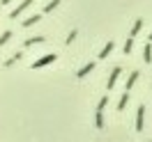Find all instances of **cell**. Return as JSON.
I'll use <instances>...</instances> for the list:
<instances>
[{
	"label": "cell",
	"instance_id": "obj_22",
	"mask_svg": "<svg viewBox=\"0 0 152 142\" xmlns=\"http://www.w3.org/2000/svg\"><path fill=\"white\" fill-rule=\"evenodd\" d=\"M150 142H152V140H150Z\"/></svg>",
	"mask_w": 152,
	"mask_h": 142
},
{
	"label": "cell",
	"instance_id": "obj_10",
	"mask_svg": "<svg viewBox=\"0 0 152 142\" xmlns=\"http://www.w3.org/2000/svg\"><path fill=\"white\" fill-rule=\"evenodd\" d=\"M39 19H42V14H32V16H28V19L23 21V28H30V25L39 23Z\"/></svg>",
	"mask_w": 152,
	"mask_h": 142
},
{
	"label": "cell",
	"instance_id": "obj_17",
	"mask_svg": "<svg viewBox=\"0 0 152 142\" xmlns=\"http://www.w3.org/2000/svg\"><path fill=\"white\" fill-rule=\"evenodd\" d=\"M95 119H97V128H104V110H97V115H95Z\"/></svg>",
	"mask_w": 152,
	"mask_h": 142
},
{
	"label": "cell",
	"instance_id": "obj_11",
	"mask_svg": "<svg viewBox=\"0 0 152 142\" xmlns=\"http://www.w3.org/2000/svg\"><path fill=\"white\" fill-rule=\"evenodd\" d=\"M127 103H129V92H122V96H120V101H118V110L122 112L124 108H127Z\"/></svg>",
	"mask_w": 152,
	"mask_h": 142
},
{
	"label": "cell",
	"instance_id": "obj_6",
	"mask_svg": "<svg viewBox=\"0 0 152 142\" xmlns=\"http://www.w3.org/2000/svg\"><path fill=\"white\" fill-rule=\"evenodd\" d=\"M92 69H95V64H92V62H88V64H83L81 69H78V71H76V78H86L88 74L92 71Z\"/></svg>",
	"mask_w": 152,
	"mask_h": 142
},
{
	"label": "cell",
	"instance_id": "obj_4",
	"mask_svg": "<svg viewBox=\"0 0 152 142\" xmlns=\"http://www.w3.org/2000/svg\"><path fill=\"white\" fill-rule=\"evenodd\" d=\"M120 74H122V69H120V66H115L113 71H111V76H108V83H106V89H108V92H111V89L115 87V80H118V76H120Z\"/></svg>",
	"mask_w": 152,
	"mask_h": 142
},
{
	"label": "cell",
	"instance_id": "obj_13",
	"mask_svg": "<svg viewBox=\"0 0 152 142\" xmlns=\"http://www.w3.org/2000/svg\"><path fill=\"white\" fill-rule=\"evenodd\" d=\"M141 28H143V19H136V21H134V28H132V32H129V37H136V35L141 32Z\"/></svg>",
	"mask_w": 152,
	"mask_h": 142
},
{
	"label": "cell",
	"instance_id": "obj_7",
	"mask_svg": "<svg viewBox=\"0 0 152 142\" xmlns=\"http://www.w3.org/2000/svg\"><path fill=\"white\" fill-rule=\"evenodd\" d=\"M113 46H115L113 41H106V46L99 50V60H106V57L111 55V53H113Z\"/></svg>",
	"mask_w": 152,
	"mask_h": 142
},
{
	"label": "cell",
	"instance_id": "obj_21",
	"mask_svg": "<svg viewBox=\"0 0 152 142\" xmlns=\"http://www.w3.org/2000/svg\"><path fill=\"white\" fill-rule=\"evenodd\" d=\"M150 41H152V32H150Z\"/></svg>",
	"mask_w": 152,
	"mask_h": 142
},
{
	"label": "cell",
	"instance_id": "obj_14",
	"mask_svg": "<svg viewBox=\"0 0 152 142\" xmlns=\"http://www.w3.org/2000/svg\"><path fill=\"white\" fill-rule=\"evenodd\" d=\"M12 37H14V32H12V30H5V32L0 35V46H5V44H7Z\"/></svg>",
	"mask_w": 152,
	"mask_h": 142
},
{
	"label": "cell",
	"instance_id": "obj_19",
	"mask_svg": "<svg viewBox=\"0 0 152 142\" xmlns=\"http://www.w3.org/2000/svg\"><path fill=\"white\" fill-rule=\"evenodd\" d=\"M76 35H78V30H72V32L67 35V39H65V41H67V46H69V44H72V41L76 39Z\"/></svg>",
	"mask_w": 152,
	"mask_h": 142
},
{
	"label": "cell",
	"instance_id": "obj_2",
	"mask_svg": "<svg viewBox=\"0 0 152 142\" xmlns=\"http://www.w3.org/2000/svg\"><path fill=\"white\" fill-rule=\"evenodd\" d=\"M28 7H32V0H21V2H19V7H14V9L10 12V19H12V21H14V19H19L21 14L28 9Z\"/></svg>",
	"mask_w": 152,
	"mask_h": 142
},
{
	"label": "cell",
	"instance_id": "obj_18",
	"mask_svg": "<svg viewBox=\"0 0 152 142\" xmlns=\"http://www.w3.org/2000/svg\"><path fill=\"white\" fill-rule=\"evenodd\" d=\"M108 101H111V99H108V94H104L102 99H99V103H97V110H104L106 105H108Z\"/></svg>",
	"mask_w": 152,
	"mask_h": 142
},
{
	"label": "cell",
	"instance_id": "obj_5",
	"mask_svg": "<svg viewBox=\"0 0 152 142\" xmlns=\"http://www.w3.org/2000/svg\"><path fill=\"white\" fill-rule=\"evenodd\" d=\"M44 41H46V37L37 35V37H28L26 41H23V46H26V48H32V46H37V44H44Z\"/></svg>",
	"mask_w": 152,
	"mask_h": 142
},
{
	"label": "cell",
	"instance_id": "obj_15",
	"mask_svg": "<svg viewBox=\"0 0 152 142\" xmlns=\"http://www.w3.org/2000/svg\"><path fill=\"white\" fill-rule=\"evenodd\" d=\"M58 5H60V0H51V2H46V5H44V14H51Z\"/></svg>",
	"mask_w": 152,
	"mask_h": 142
},
{
	"label": "cell",
	"instance_id": "obj_9",
	"mask_svg": "<svg viewBox=\"0 0 152 142\" xmlns=\"http://www.w3.org/2000/svg\"><path fill=\"white\" fill-rule=\"evenodd\" d=\"M21 57H23V50H16V53H14V55H12V57H10V60H7V62H5L2 66H5V69H10V66H14V62H19Z\"/></svg>",
	"mask_w": 152,
	"mask_h": 142
},
{
	"label": "cell",
	"instance_id": "obj_1",
	"mask_svg": "<svg viewBox=\"0 0 152 142\" xmlns=\"http://www.w3.org/2000/svg\"><path fill=\"white\" fill-rule=\"evenodd\" d=\"M56 60H58V55H56V53H48V55H42L39 60H35V62H32L30 66H32V69H44V66L53 64Z\"/></svg>",
	"mask_w": 152,
	"mask_h": 142
},
{
	"label": "cell",
	"instance_id": "obj_20",
	"mask_svg": "<svg viewBox=\"0 0 152 142\" xmlns=\"http://www.w3.org/2000/svg\"><path fill=\"white\" fill-rule=\"evenodd\" d=\"M14 0H0V5H12Z\"/></svg>",
	"mask_w": 152,
	"mask_h": 142
},
{
	"label": "cell",
	"instance_id": "obj_3",
	"mask_svg": "<svg viewBox=\"0 0 152 142\" xmlns=\"http://www.w3.org/2000/svg\"><path fill=\"white\" fill-rule=\"evenodd\" d=\"M143 126H145V105H138V110H136V131L141 133Z\"/></svg>",
	"mask_w": 152,
	"mask_h": 142
},
{
	"label": "cell",
	"instance_id": "obj_16",
	"mask_svg": "<svg viewBox=\"0 0 152 142\" xmlns=\"http://www.w3.org/2000/svg\"><path fill=\"white\" fill-rule=\"evenodd\" d=\"M122 50H124V55H129L134 50V37H129L127 41H124V46H122Z\"/></svg>",
	"mask_w": 152,
	"mask_h": 142
},
{
	"label": "cell",
	"instance_id": "obj_12",
	"mask_svg": "<svg viewBox=\"0 0 152 142\" xmlns=\"http://www.w3.org/2000/svg\"><path fill=\"white\" fill-rule=\"evenodd\" d=\"M143 60H145L148 64L152 62V44H145V46H143Z\"/></svg>",
	"mask_w": 152,
	"mask_h": 142
},
{
	"label": "cell",
	"instance_id": "obj_8",
	"mask_svg": "<svg viewBox=\"0 0 152 142\" xmlns=\"http://www.w3.org/2000/svg\"><path fill=\"white\" fill-rule=\"evenodd\" d=\"M136 80H138V71H132L129 78H127V83H124V92H129V89L136 85Z\"/></svg>",
	"mask_w": 152,
	"mask_h": 142
}]
</instances>
